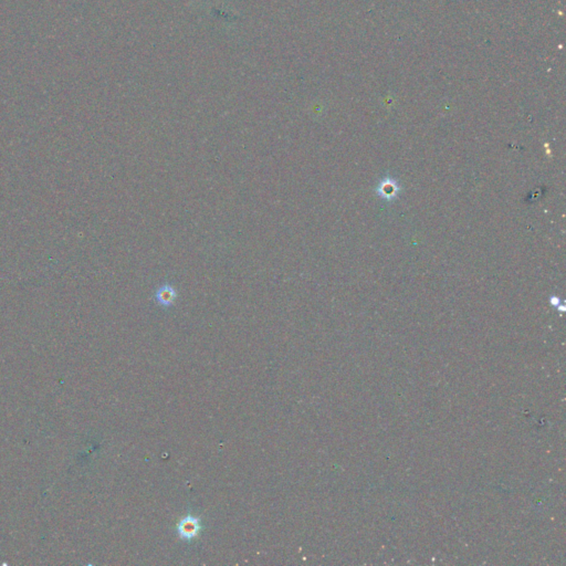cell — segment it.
I'll return each mask as SVG.
<instances>
[{"label":"cell","instance_id":"6da1fadb","mask_svg":"<svg viewBox=\"0 0 566 566\" xmlns=\"http://www.w3.org/2000/svg\"><path fill=\"white\" fill-rule=\"evenodd\" d=\"M201 530V519L194 515L185 516L177 525V533L179 537L186 541H190L192 538L197 537Z\"/></svg>","mask_w":566,"mask_h":566},{"label":"cell","instance_id":"7a4b0ae2","mask_svg":"<svg viewBox=\"0 0 566 566\" xmlns=\"http://www.w3.org/2000/svg\"><path fill=\"white\" fill-rule=\"evenodd\" d=\"M402 187L397 179L391 176H386L378 183L376 187V194L386 202L395 201L401 192Z\"/></svg>","mask_w":566,"mask_h":566},{"label":"cell","instance_id":"3957f363","mask_svg":"<svg viewBox=\"0 0 566 566\" xmlns=\"http://www.w3.org/2000/svg\"><path fill=\"white\" fill-rule=\"evenodd\" d=\"M177 299V291L170 284H163L155 292V301L163 308H168L175 303Z\"/></svg>","mask_w":566,"mask_h":566}]
</instances>
